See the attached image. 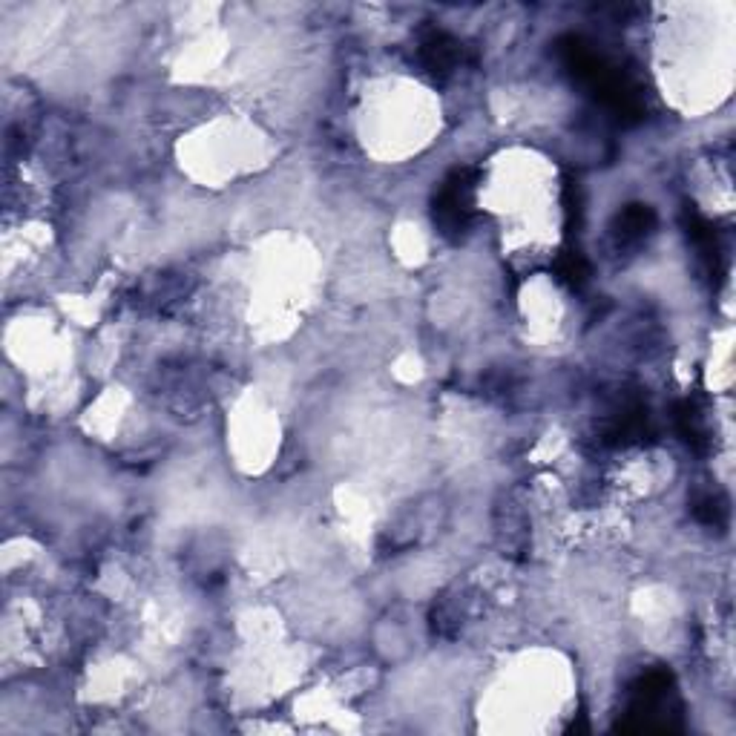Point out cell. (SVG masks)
<instances>
[{
	"instance_id": "6da1fadb",
	"label": "cell",
	"mask_w": 736,
	"mask_h": 736,
	"mask_svg": "<svg viewBox=\"0 0 736 736\" xmlns=\"http://www.w3.org/2000/svg\"><path fill=\"white\" fill-rule=\"evenodd\" d=\"M455 46H457V44H455L452 38H446L444 32L429 35V38L423 41V58H426L429 69H434V72H446V69L455 64V58H457Z\"/></svg>"
}]
</instances>
